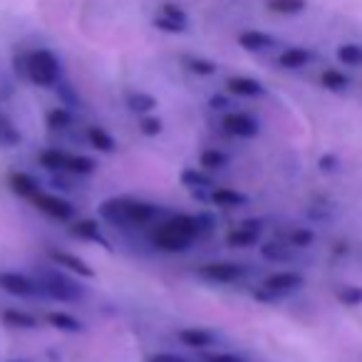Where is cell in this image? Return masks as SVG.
Returning a JSON list of instances; mask_svg holds the SVG:
<instances>
[{
  "label": "cell",
  "instance_id": "6da1fadb",
  "mask_svg": "<svg viewBox=\"0 0 362 362\" xmlns=\"http://www.w3.org/2000/svg\"><path fill=\"white\" fill-rule=\"evenodd\" d=\"M161 214L159 206L136 199H107L100 206V216L115 226H144Z\"/></svg>",
  "mask_w": 362,
  "mask_h": 362
},
{
  "label": "cell",
  "instance_id": "7a4b0ae2",
  "mask_svg": "<svg viewBox=\"0 0 362 362\" xmlns=\"http://www.w3.org/2000/svg\"><path fill=\"white\" fill-rule=\"evenodd\" d=\"M21 70H23V75L37 87H55L62 77L60 60H57L55 52L47 50V47H37V50L28 52Z\"/></svg>",
  "mask_w": 362,
  "mask_h": 362
},
{
  "label": "cell",
  "instance_id": "3957f363",
  "mask_svg": "<svg viewBox=\"0 0 362 362\" xmlns=\"http://www.w3.org/2000/svg\"><path fill=\"white\" fill-rule=\"evenodd\" d=\"M35 281H37V286H40V293H45V296L52 298V300L75 303L85 296V288H82L77 281H72V278H67L65 273H60V271L42 268V271H37Z\"/></svg>",
  "mask_w": 362,
  "mask_h": 362
},
{
  "label": "cell",
  "instance_id": "277c9868",
  "mask_svg": "<svg viewBox=\"0 0 362 362\" xmlns=\"http://www.w3.org/2000/svg\"><path fill=\"white\" fill-rule=\"evenodd\" d=\"M197 276L209 283H236L246 276V268L233 261H209L197 268Z\"/></svg>",
  "mask_w": 362,
  "mask_h": 362
},
{
  "label": "cell",
  "instance_id": "5b68a950",
  "mask_svg": "<svg viewBox=\"0 0 362 362\" xmlns=\"http://www.w3.org/2000/svg\"><path fill=\"white\" fill-rule=\"evenodd\" d=\"M30 202H33V206H35L37 211H42L45 216H50V218H57V221H72V218H75V206H72L67 199L57 197V194L37 192Z\"/></svg>",
  "mask_w": 362,
  "mask_h": 362
},
{
  "label": "cell",
  "instance_id": "8992f818",
  "mask_svg": "<svg viewBox=\"0 0 362 362\" xmlns=\"http://www.w3.org/2000/svg\"><path fill=\"white\" fill-rule=\"evenodd\" d=\"M151 243H154L159 251H164V253H184V251H189L192 248V238L189 236H184V233H179L174 226H169V223H159L156 226V231L151 233Z\"/></svg>",
  "mask_w": 362,
  "mask_h": 362
},
{
  "label": "cell",
  "instance_id": "52a82bcc",
  "mask_svg": "<svg viewBox=\"0 0 362 362\" xmlns=\"http://www.w3.org/2000/svg\"><path fill=\"white\" fill-rule=\"evenodd\" d=\"M0 291H6L8 296H16V298H30L40 293V286H37L35 278L25 276V273L3 271L0 273Z\"/></svg>",
  "mask_w": 362,
  "mask_h": 362
},
{
  "label": "cell",
  "instance_id": "ba28073f",
  "mask_svg": "<svg viewBox=\"0 0 362 362\" xmlns=\"http://www.w3.org/2000/svg\"><path fill=\"white\" fill-rule=\"evenodd\" d=\"M221 127L226 134L238 136V139H253V136H258V132H261L258 119L248 115V112H228V115L223 117Z\"/></svg>",
  "mask_w": 362,
  "mask_h": 362
},
{
  "label": "cell",
  "instance_id": "9c48e42d",
  "mask_svg": "<svg viewBox=\"0 0 362 362\" xmlns=\"http://www.w3.org/2000/svg\"><path fill=\"white\" fill-rule=\"evenodd\" d=\"M47 258H50L52 263H55L57 268H62V271L67 273H75L77 278H95V268L90 266V263L85 261V258L75 256V253L70 251H60V248H47Z\"/></svg>",
  "mask_w": 362,
  "mask_h": 362
},
{
  "label": "cell",
  "instance_id": "30bf717a",
  "mask_svg": "<svg viewBox=\"0 0 362 362\" xmlns=\"http://www.w3.org/2000/svg\"><path fill=\"white\" fill-rule=\"evenodd\" d=\"M303 283H305V278L298 271H276L263 281V288L271 291L276 298H283V296H288V293L298 291Z\"/></svg>",
  "mask_w": 362,
  "mask_h": 362
},
{
  "label": "cell",
  "instance_id": "8fae6325",
  "mask_svg": "<svg viewBox=\"0 0 362 362\" xmlns=\"http://www.w3.org/2000/svg\"><path fill=\"white\" fill-rule=\"evenodd\" d=\"M70 233L75 238H80V241H90V243H97V246L107 248L110 251V241L105 238V233H102L100 223L95 221V218H80V221H75L70 226Z\"/></svg>",
  "mask_w": 362,
  "mask_h": 362
},
{
  "label": "cell",
  "instance_id": "7c38bea8",
  "mask_svg": "<svg viewBox=\"0 0 362 362\" xmlns=\"http://www.w3.org/2000/svg\"><path fill=\"white\" fill-rule=\"evenodd\" d=\"M179 181H181V187H187L189 192H192V189H209V192L216 189V181H214L211 171L202 169V166H187V169H181Z\"/></svg>",
  "mask_w": 362,
  "mask_h": 362
},
{
  "label": "cell",
  "instance_id": "4fadbf2b",
  "mask_svg": "<svg viewBox=\"0 0 362 362\" xmlns=\"http://www.w3.org/2000/svg\"><path fill=\"white\" fill-rule=\"evenodd\" d=\"M226 92L236 97H263L266 95V87H263L256 77L236 75L226 80Z\"/></svg>",
  "mask_w": 362,
  "mask_h": 362
},
{
  "label": "cell",
  "instance_id": "5bb4252c",
  "mask_svg": "<svg viewBox=\"0 0 362 362\" xmlns=\"http://www.w3.org/2000/svg\"><path fill=\"white\" fill-rule=\"evenodd\" d=\"M176 337H179L181 345L192 347V350H206V347H211L216 342L214 332L204 330V327H184V330L176 332Z\"/></svg>",
  "mask_w": 362,
  "mask_h": 362
},
{
  "label": "cell",
  "instance_id": "9a60e30c",
  "mask_svg": "<svg viewBox=\"0 0 362 362\" xmlns=\"http://www.w3.org/2000/svg\"><path fill=\"white\" fill-rule=\"evenodd\" d=\"M236 40L246 52H263V50L276 47V37L268 35V33H263V30H243Z\"/></svg>",
  "mask_w": 362,
  "mask_h": 362
},
{
  "label": "cell",
  "instance_id": "2e32d148",
  "mask_svg": "<svg viewBox=\"0 0 362 362\" xmlns=\"http://www.w3.org/2000/svg\"><path fill=\"white\" fill-rule=\"evenodd\" d=\"M211 204L221 209H241L248 204V197L238 189H231V187H216L211 192Z\"/></svg>",
  "mask_w": 362,
  "mask_h": 362
},
{
  "label": "cell",
  "instance_id": "e0dca14e",
  "mask_svg": "<svg viewBox=\"0 0 362 362\" xmlns=\"http://www.w3.org/2000/svg\"><path fill=\"white\" fill-rule=\"evenodd\" d=\"M8 184H11V192L21 199H33L37 192H40L37 181L33 179L28 171H13L11 179H8Z\"/></svg>",
  "mask_w": 362,
  "mask_h": 362
},
{
  "label": "cell",
  "instance_id": "ac0fdd59",
  "mask_svg": "<svg viewBox=\"0 0 362 362\" xmlns=\"http://www.w3.org/2000/svg\"><path fill=\"white\" fill-rule=\"evenodd\" d=\"M258 241H261V231L248 226H236L226 233V243L231 248H253L258 246Z\"/></svg>",
  "mask_w": 362,
  "mask_h": 362
},
{
  "label": "cell",
  "instance_id": "d6986e66",
  "mask_svg": "<svg viewBox=\"0 0 362 362\" xmlns=\"http://www.w3.org/2000/svg\"><path fill=\"white\" fill-rule=\"evenodd\" d=\"M47 322H50L55 330L70 332V335L85 332V325H82V320H77L75 315H70V313H65V310H50V313H47Z\"/></svg>",
  "mask_w": 362,
  "mask_h": 362
},
{
  "label": "cell",
  "instance_id": "ffe728a7",
  "mask_svg": "<svg viewBox=\"0 0 362 362\" xmlns=\"http://www.w3.org/2000/svg\"><path fill=\"white\" fill-rule=\"evenodd\" d=\"M310 60H313V52L305 50V47H288V50H283L281 55H278V65H281L283 70H300V67H305Z\"/></svg>",
  "mask_w": 362,
  "mask_h": 362
},
{
  "label": "cell",
  "instance_id": "44dd1931",
  "mask_svg": "<svg viewBox=\"0 0 362 362\" xmlns=\"http://www.w3.org/2000/svg\"><path fill=\"white\" fill-rule=\"evenodd\" d=\"M0 317H3V322L8 327H18V330H35L37 327V317L21 310V308H6Z\"/></svg>",
  "mask_w": 362,
  "mask_h": 362
},
{
  "label": "cell",
  "instance_id": "7402d4cb",
  "mask_svg": "<svg viewBox=\"0 0 362 362\" xmlns=\"http://www.w3.org/2000/svg\"><path fill=\"white\" fill-rule=\"evenodd\" d=\"M87 139H90V144L95 146L97 151H102V154H112V151L117 149L115 136H112L110 132H107L105 127H100V124L87 127Z\"/></svg>",
  "mask_w": 362,
  "mask_h": 362
},
{
  "label": "cell",
  "instance_id": "603a6c76",
  "mask_svg": "<svg viewBox=\"0 0 362 362\" xmlns=\"http://www.w3.org/2000/svg\"><path fill=\"white\" fill-rule=\"evenodd\" d=\"M166 223H169V226H174L179 233H184V236H189L192 241L197 236H202V226H199L197 216H192V214H176V216L166 218Z\"/></svg>",
  "mask_w": 362,
  "mask_h": 362
},
{
  "label": "cell",
  "instance_id": "cb8c5ba5",
  "mask_svg": "<svg viewBox=\"0 0 362 362\" xmlns=\"http://www.w3.org/2000/svg\"><path fill=\"white\" fill-rule=\"evenodd\" d=\"M199 164H202V169H206V171H221L228 166V154L221 149H216V146H209V149H204L202 156H199Z\"/></svg>",
  "mask_w": 362,
  "mask_h": 362
},
{
  "label": "cell",
  "instance_id": "d4e9b609",
  "mask_svg": "<svg viewBox=\"0 0 362 362\" xmlns=\"http://www.w3.org/2000/svg\"><path fill=\"white\" fill-rule=\"evenodd\" d=\"M127 107L134 115H151L156 110V97H151L149 92H129L127 95Z\"/></svg>",
  "mask_w": 362,
  "mask_h": 362
},
{
  "label": "cell",
  "instance_id": "484cf974",
  "mask_svg": "<svg viewBox=\"0 0 362 362\" xmlns=\"http://www.w3.org/2000/svg\"><path fill=\"white\" fill-rule=\"evenodd\" d=\"M97 169V161L90 159L85 154H70L67 156V174H77V176H90L95 174Z\"/></svg>",
  "mask_w": 362,
  "mask_h": 362
},
{
  "label": "cell",
  "instance_id": "4316f807",
  "mask_svg": "<svg viewBox=\"0 0 362 362\" xmlns=\"http://www.w3.org/2000/svg\"><path fill=\"white\" fill-rule=\"evenodd\" d=\"M291 243H278V241H268V243H263L261 246V256L266 258V261H273V263H286V261H291Z\"/></svg>",
  "mask_w": 362,
  "mask_h": 362
},
{
  "label": "cell",
  "instance_id": "83f0119b",
  "mask_svg": "<svg viewBox=\"0 0 362 362\" xmlns=\"http://www.w3.org/2000/svg\"><path fill=\"white\" fill-rule=\"evenodd\" d=\"M67 156L70 154H65V151H60V149H42L40 151V166H45L47 171H65L67 169Z\"/></svg>",
  "mask_w": 362,
  "mask_h": 362
},
{
  "label": "cell",
  "instance_id": "f1b7e54d",
  "mask_svg": "<svg viewBox=\"0 0 362 362\" xmlns=\"http://www.w3.org/2000/svg\"><path fill=\"white\" fill-rule=\"evenodd\" d=\"M45 122L52 132H65L72 124V112L67 107H52L45 115Z\"/></svg>",
  "mask_w": 362,
  "mask_h": 362
},
{
  "label": "cell",
  "instance_id": "f546056e",
  "mask_svg": "<svg viewBox=\"0 0 362 362\" xmlns=\"http://www.w3.org/2000/svg\"><path fill=\"white\" fill-rule=\"evenodd\" d=\"M337 60L347 67H362V45H355V42H345V45L337 47Z\"/></svg>",
  "mask_w": 362,
  "mask_h": 362
},
{
  "label": "cell",
  "instance_id": "4dcf8cb0",
  "mask_svg": "<svg viewBox=\"0 0 362 362\" xmlns=\"http://www.w3.org/2000/svg\"><path fill=\"white\" fill-rule=\"evenodd\" d=\"M268 11L278 16H298L305 11V0H268Z\"/></svg>",
  "mask_w": 362,
  "mask_h": 362
},
{
  "label": "cell",
  "instance_id": "1f68e13d",
  "mask_svg": "<svg viewBox=\"0 0 362 362\" xmlns=\"http://www.w3.org/2000/svg\"><path fill=\"white\" fill-rule=\"evenodd\" d=\"M320 85L325 87V90H330V92H342V90H347L350 80H347V75H345V72H340V70H325L320 75Z\"/></svg>",
  "mask_w": 362,
  "mask_h": 362
},
{
  "label": "cell",
  "instance_id": "d6a6232c",
  "mask_svg": "<svg viewBox=\"0 0 362 362\" xmlns=\"http://www.w3.org/2000/svg\"><path fill=\"white\" fill-rule=\"evenodd\" d=\"M16 144H21V132L0 112V146H16Z\"/></svg>",
  "mask_w": 362,
  "mask_h": 362
},
{
  "label": "cell",
  "instance_id": "836d02e7",
  "mask_svg": "<svg viewBox=\"0 0 362 362\" xmlns=\"http://www.w3.org/2000/svg\"><path fill=\"white\" fill-rule=\"evenodd\" d=\"M184 65L189 67V72H194V75H199V77H211V75H216V70H218L206 57H184Z\"/></svg>",
  "mask_w": 362,
  "mask_h": 362
},
{
  "label": "cell",
  "instance_id": "e575fe53",
  "mask_svg": "<svg viewBox=\"0 0 362 362\" xmlns=\"http://www.w3.org/2000/svg\"><path fill=\"white\" fill-rule=\"evenodd\" d=\"M335 298L342 303V305H362V288L360 286H340L335 291Z\"/></svg>",
  "mask_w": 362,
  "mask_h": 362
},
{
  "label": "cell",
  "instance_id": "d590c367",
  "mask_svg": "<svg viewBox=\"0 0 362 362\" xmlns=\"http://www.w3.org/2000/svg\"><path fill=\"white\" fill-rule=\"evenodd\" d=\"M313 241H315V233L305 226L293 228L291 236H288V243H291L293 248H308V246H313Z\"/></svg>",
  "mask_w": 362,
  "mask_h": 362
},
{
  "label": "cell",
  "instance_id": "8d00e7d4",
  "mask_svg": "<svg viewBox=\"0 0 362 362\" xmlns=\"http://www.w3.org/2000/svg\"><path fill=\"white\" fill-rule=\"evenodd\" d=\"M151 25L156 28V30H161V33H171V35H179V33H184L187 30V23H179V21H171V18H166V16H154V21H151Z\"/></svg>",
  "mask_w": 362,
  "mask_h": 362
},
{
  "label": "cell",
  "instance_id": "74e56055",
  "mask_svg": "<svg viewBox=\"0 0 362 362\" xmlns=\"http://www.w3.org/2000/svg\"><path fill=\"white\" fill-rule=\"evenodd\" d=\"M161 129H164V124H161L159 117L141 115V119H139V132H141V134H144V136H159Z\"/></svg>",
  "mask_w": 362,
  "mask_h": 362
},
{
  "label": "cell",
  "instance_id": "f35d334b",
  "mask_svg": "<svg viewBox=\"0 0 362 362\" xmlns=\"http://www.w3.org/2000/svg\"><path fill=\"white\" fill-rule=\"evenodd\" d=\"M161 16L171 18V21H179V23H189L187 11L181 6H176V3H164V6H161Z\"/></svg>",
  "mask_w": 362,
  "mask_h": 362
},
{
  "label": "cell",
  "instance_id": "ab89813d",
  "mask_svg": "<svg viewBox=\"0 0 362 362\" xmlns=\"http://www.w3.org/2000/svg\"><path fill=\"white\" fill-rule=\"evenodd\" d=\"M206 362H246L241 355H236V352H211V355H206Z\"/></svg>",
  "mask_w": 362,
  "mask_h": 362
},
{
  "label": "cell",
  "instance_id": "60d3db41",
  "mask_svg": "<svg viewBox=\"0 0 362 362\" xmlns=\"http://www.w3.org/2000/svg\"><path fill=\"white\" fill-rule=\"evenodd\" d=\"M149 362H189V360L181 355H174V352H156V355L149 357Z\"/></svg>",
  "mask_w": 362,
  "mask_h": 362
},
{
  "label": "cell",
  "instance_id": "b9f144b4",
  "mask_svg": "<svg viewBox=\"0 0 362 362\" xmlns=\"http://www.w3.org/2000/svg\"><path fill=\"white\" fill-rule=\"evenodd\" d=\"M317 166H320L322 171H335V169H337V156H332V154L320 156V161H317Z\"/></svg>",
  "mask_w": 362,
  "mask_h": 362
},
{
  "label": "cell",
  "instance_id": "7bdbcfd3",
  "mask_svg": "<svg viewBox=\"0 0 362 362\" xmlns=\"http://www.w3.org/2000/svg\"><path fill=\"white\" fill-rule=\"evenodd\" d=\"M197 221H199V226H202V233L204 231H211L216 223H214V216H209V214H197Z\"/></svg>",
  "mask_w": 362,
  "mask_h": 362
},
{
  "label": "cell",
  "instance_id": "ee69618b",
  "mask_svg": "<svg viewBox=\"0 0 362 362\" xmlns=\"http://www.w3.org/2000/svg\"><path fill=\"white\" fill-rule=\"evenodd\" d=\"M209 105H211V110H226L228 97L226 95H214L211 100H209Z\"/></svg>",
  "mask_w": 362,
  "mask_h": 362
},
{
  "label": "cell",
  "instance_id": "f6af8a7d",
  "mask_svg": "<svg viewBox=\"0 0 362 362\" xmlns=\"http://www.w3.org/2000/svg\"><path fill=\"white\" fill-rule=\"evenodd\" d=\"M8 362H30V360H8Z\"/></svg>",
  "mask_w": 362,
  "mask_h": 362
}]
</instances>
